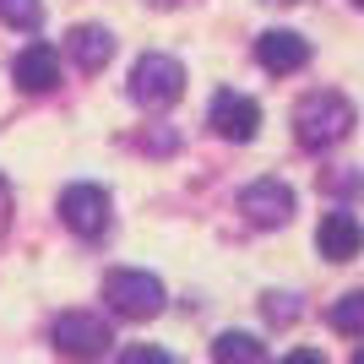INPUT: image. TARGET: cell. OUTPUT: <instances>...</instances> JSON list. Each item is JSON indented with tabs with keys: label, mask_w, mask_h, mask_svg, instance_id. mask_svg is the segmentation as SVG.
I'll return each mask as SVG.
<instances>
[{
	"label": "cell",
	"mask_w": 364,
	"mask_h": 364,
	"mask_svg": "<svg viewBox=\"0 0 364 364\" xmlns=\"http://www.w3.org/2000/svg\"><path fill=\"white\" fill-rule=\"evenodd\" d=\"M348 125H353V104L343 92H310V98L294 109V136H299V147H310V152L343 141Z\"/></svg>",
	"instance_id": "6da1fadb"
},
{
	"label": "cell",
	"mask_w": 364,
	"mask_h": 364,
	"mask_svg": "<svg viewBox=\"0 0 364 364\" xmlns=\"http://www.w3.org/2000/svg\"><path fill=\"white\" fill-rule=\"evenodd\" d=\"M55 348L65 353L71 364H98L109 353V343H114V332H109L104 316H87V310H65V316H55Z\"/></svg>",
	"instance_id": "7a4b0ae2"
},
{
	"label": "cell",
	"mask_w": 364,
	"mask_h": 364,
	"mask_svg": "<svg viewBox=\"0 0 364 364\" xmlns=\"http://www.w3.org/2000/svg\"><path fill=\"white\" fill-rule=\"evenodd\" d=\"M104 299H109V310H114V316L147 321V316H158V310H164V283H158L152 272L120 267V272L104 277Z\"/></svg>",
	"instance_id": "3957f363"
},
{
	"label": "cell",
	"mask_w": 364,
	"mask_h": 364,
	"mask_svg": "<svg viewBox=\"0 0 364 364\" xmlns=\"http://www.w3.org/2000/svg\"><path fill=\"white\" fill-rule=\"evenodd\" d=\"M185 92V65L174 60V55H141L136 65H131V98H136L141 109H168L174 98Z\"/></svg>",
	"instance_id": "277c9868"
},
{
	"label": "cell",
	"mask_w": 364,
	"mask_h": 364,
	"mask_svg": "<svg viewBox=\"0 0 364 364\" xmlns=\"http://www.w3.org/2000/svg\"><path fill=\"white\" fill-rule=\"evenodd\" d=\"M294 207H299V196H294V185H283V180H250L240 191V213L250 218L256 228H277V223H289L294 218Z\"/></svg>",
	"instance_id": "5b68a950"
},
{
	"label": "cell",
	"mask_w": 364,
	"mask_h": 364,
	"mask_svg": "<svg viewBox=\"0 0 364 364\" xmlns=\"http://www.w3.org/2000/svg\"><path fill=\"white\" fill-rule=\"evenodd\" d=\"M207 120H213V131L223 141H250L261 131V104H256V98H245V92H234V87H218Z\"/></svg>",
	"instance_id": "8992f818"
},
{
	"label": "cell",
	"mask_w": 364,
	"mask_h": 364,
	"mask_svg": "<svg viewBox=\"0 0 364 364\" xmlns=\"http://www.w3.org/2000/svg\"><path fill=\"white\" fill-rule=\"evenodd\" d=\"M60 218L71 234H82V240H98L109 228V196H104V185H71L60 196Z\"/></svg>",
	"instance_id": "52a82bcc"
},
{
	"label": "cell",
	"mask_w": 364,
	"mask_h": 364,
	"mask_svg": "<svg viewBox=\"0 0 364 364\" xmlns=\"http://www.w3.org/2000/svg\"><path fill=\"white\" fill-rule=\"evenodd\" d=\"M256 60L267 65V71L289 76V71H299V65L310 60V38H304V33H289V28H267L256 38Z\"/></svg>",
	"instance_id": "ba28073f"
},
{
	"label": "cell",
	"mask_w": 364,
	"mask_h": 364,
	"mask_svg": "<svg viewBox=\"0 0 364 364\" xmlns=\"http://www.w3.org/2000/svg\"><path fill=\"white\" fill-rule=\"evenodd\" d=\"M316 245H321L326 261H353L364 250V223L353 213H326L321 228H316Z\"/></svg>",
	"instance_id": "9c48e42d"
},
{
	"label": "cell",
	"mask_w": 364,
	"mask_h": 364,
	"mask_svg": "<svg viewBox=\"0 0 364 364\" xmlns=\"http://www.w3.org/2000/svg\"><path fill=\"white\" fill-rule=\"evenodd\" d=\"M11 76H16L22 92H49L55 82H60V55H55L49 44H28L11 60Z\"/></svg>",
	"instance_id": "30bf717a"
},
{
	"label": "cell",
	"mask_w": 364,
	"mask_h": 364,
	"mask_svg": "<svg viewBox=\"0 0 364 364\" xmlns=\"http://www.w3.org/2000/svg\"><path fill=\"white\" fill-rule=\"evenodd\" d=\"M109 55H114V38H109V28H71V60L82 65V71H104Z\"/></svg>",
	"instance_id": "8fae6325"
},
{
	"label": "cell",
	"mask_w": 364,
	"mask_h": 364,
	"mask_svg": "<svg viewBox=\"0 0 364 364\" xmlns=\"http://www.w3.org/2000/svg\"><path fill=\"white\" fill-rule=\"evenodd\" d=\"M213 364H267V343L250 332H223L213 343Z\"/></svg>",
	"instance_id": "7c38bea8"
},
{
	"label": "cell",
	"mask_w": 364,
	"mask_h": 364,
	"mask_svg": "<svg viewBox=\"0 0 364 364\" xmlns=\"http://www.w3.org/2000/svg\"><path fill=\"white\" fill-rule=\"evenodd\" d=\"M326 321H332V332H348V337H364V289L343 294V299L326 310Z\"/></svg>",
	"instance_id": "4fadbf2b"
},
{
	"label": "cell",
	"mask_w": 364,
	"mask_h": 364,
	"mask_svg": "<svg viewBox=\"0 0 364 364\" xmlns=\"http://www.w3.org/2000/svg\"><path fill=\"white\" fill-rule=\"evenodd\" d=\"M0 16H6L11 28L33 33L38 22H44V6H38V0H0Z\"/></svg>",
	"instance_id": "5bb4252c"
},
{
	"label": "cell",
	"mask_w": 364,
	"mask_h": 364,
	"mask_svg": "<svg viewBox=\"0 0 364 364\" xmlns=\"http://www.w3.org/2000/svg\"><path fill=\"white\" fill-rule=\"evenodd\" d=\"M120 364H180L168 348H158V343H131V348L120 353Z\"/></svg>",
	"instance_id": "9a60e30c"
},
{
	"label": "cell",
	"mask_w": 364,
	"mask_h": 364,
	"mask_svg": "<svg viewBox=\"0 0 364 364\" xmlns=\"http://www.w3.org/2000/svg\"><path fill=\"white\" fill-rule=\"evenodd\" d=\"M267 316H272V321H294V316H299V304H294L289 294H267Z\"/></svg>",
	"instance_id": "2e32d148"
},
{
	"label": "cell",
	"mask_w": 364,
	"mask_h": 364,
	"mask_svg": "<svg viewBox=\"0 0 364 364\" xmlns=\"http://www.w3.org/2000/svg\"><path fill=\"white\" fill-rule=\"evenodd\" d=\"M283 364H326V353H321V348H294Z\"/></svg>",
	"instance_id": "e0dca14e"
},
{
	"label": "cell",
	"mask_w": 364,
	"mask_h": 364,
	"mask_svg": "<svg viewBox=\"0 0 364 364\" xmlns=\"http://www.w3.org/2000/svg\"><path fill=\"white\" fill-rule=\"evenodd\" d=\"M6 218H11V191H6V180H0V228H6Z\"/></svg>",
	"instance_id": "ac0fdd59"
},
{
	"label": "cell",
	"mask_w": 364,
	"mask_h": 364,
	"mask_svg": "<svg viewBox=\"0 0 364 364\" xmlns=\"http://www.w3.org/2000/svg\"><path fill=\"white\" fill-rule=\"evenodd\" d=\"M353 364H364V348H359V353H353Z\"/></svg>",
	"instance_id": "d6986e66"
},
{
	"label": "cell",
	"mask_w": 364,
	"mask_h": 364,
	"mask_svg": "<svg viewBox=\"0 0 364 364\" xmlns=\"http://www.w3.org/2000/svg\"><path fill=\"white\" fill-rule=\"evenodd\" d=\"M272 6H289V0H272Z\"/></svg>",
	"instance_id": "ffe728a7"
},
{
	"label": "cell",
	"mask_w": 364,
	"mask_h": 364,
	"mask_svg": "<svg viewBox=\"0 0 364 364\" xmlns=\"http://www.w3.org/2000/svg\"><path fill=\"white\" fill-rule=\"evenodd\" d=\"M353 6H364V0H353Z\"/></svg>",
	"instance_id": "44dd1931"
}]
</instances>
